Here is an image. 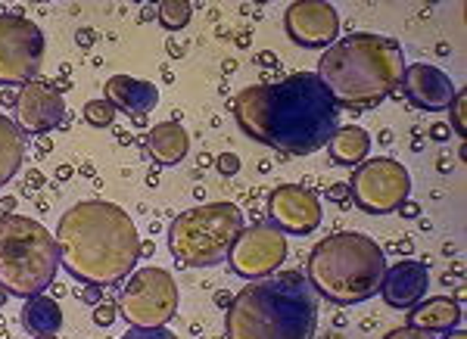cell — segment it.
Instances as JSON below:
<instances>
[{
    "label": "cell",
    "instance_id": "cell-1",
    "mask_svg": "<svg viewBox=\"0 0 467 339\" xmlns=\"http://www.w3.org/2000/svg\"><path fill=\"white\" fill-rule=\"evenodd\" d=\"M234 119L249 140L287 156H312L340 128V106L315 72H296L280 81L243 88Z\"/></svg>",
    "mask_w": 467,
    "mask_h": 339
},
{
    "label": "cell",
    "instance_id": "cell-2",
    "mask_svg": "<svg viewBox=\"0 0 467 339\" xmlns=\"http://www.w3.org/2000/svg\"><path fill=\"white\" fill-rule=\"evenodd\" d=\"M60 268L91 286L125 280L140 258V237L125 208L103 199L75 203L56 225Z\"/></svg>",
    "mask_w": 467,
    "mask_h": 339
},
{
    "label": "cell",
    "instance_id": "cell-3",
    "mask_svg": "<svg viewBox=\"0 0 467 339\" xmlns=\"http://www.w3.org/2000/svg\"><path fill=\"white\" fill-rule=\"evenodd\" d=\"M318 299L303 271H275L249 280L231 299L228 339H315Z\"/></svg>",
    "mask_w": 467,
    "mask_h": 339
},
{
    "label": "cell",
    "instance_id": "cell-4",
    "mask_svg": "<svg viewBox=\"0 0 467 339\" xmlns=\"http://www.w3.org/2000/svg\"><path fill=\"white\" fill-rule=\"evenodd\" d=\"M402 72H405V53L396 38L355 32L321 53L315 75L324 81L336 106L362 109L393 97L399 91Z\"/></svg>",
    "mask_w": 467,
    "mask_h": 339
},
{
    "label": "cell",
    "instance_id": "cell-5",
    "mask_svg": "<svg viewBox=\"0 0 467 339\" xmlns=\"http://www.w3.org/2000/svg\"><path fill=\"white\" fill-rule=\"evenodd\" d=\"M386 274V252L377 240L358 230H336L308 255V284L336 305H358L380 293Z\"/></svg>",
    "mask_w": 467,
    "mask_h": 339
},
{
    "label": "cell",
    "instance_id": "cell-6",
    "mask_svg": "<svg viewBox=\"0 0 467 339\" xmlns=\"http://www.w3.org/2000/svg\"><path fill=\"white\" fill-rule=\"evenodd\" d=\"M60 271L56 237L34 218L4 215L0 218V290L6 295H38L50 290Z\"/></svg>",
    "mask_w": 467,
    "mask_h": 339
},
{
    "label": "cell",
    "instance_id": "cell-7",
    "mask_svg": "<svg viewBox=\"0 0 467 339\" xmlns=\"http://www.w3.org/2000/svg\"><path fill=\"white\" fill-rule=\"evenodd\" d=\"M243 230V212L234 203L187 208L169 225V252L181 268H212L231 252Z\"/></svg>",
    "mask_w": 467,
    "mask_h": 339
},
{
    "label": "cell",
    "instance_id": "cell-8",
    "mask_svg": "<svg viewBox=\"0 0 467 339\" xmlns=\"http://www.w3.org/2000/svg\"><path fill=\"white\" fill-rule=\"evenodd\" d=\"M119 317L131 327H165L178 312V284L162 268H140L119 293Z\"/></svg>",
    "mask_w": 467,
    "mask_h": 339
},
{
    "label": "cell",
    "instance_id": "cell-9",
    "mask_svg": "<svg viewBox=\"0 0 467 339\" xmlns=\"http://www.w3.org/2000/svg\"><path fill=\"white\" fill-rule=\"evenodd\" d=\"M352 199L368 215H393L412 193V178L402 162L390 156H374L355 165L349 187Z\"/></svg>",
    "mask_w": 467,
    "mask_h": 339
},
{
    "label": "cell",
    "instance_id": "cell-10",
    "mask_svg": "<svg viewBox=\"0 0 467 339\" xmlns=\"http://www.w3.org/2000/svg\"><path fill=\"white\" fill-rule=\"evenodd\" d=\"M44 62V32L22 13H0V84H28Z\"/></svg>",
    "mask_w": 467,
    "mask_h": 339
},
{
    "label": "cell",
    "instance_id": "cell-11",
    "mask_svg": "<svg viewBox=\"0 0 467 339\" xmlns=\"http://www.w3.org/2000/svg\"><path fill=\"white\" fill-rule=\"evenodd\" d=\"M287 258V234L280 227L268 225H249L240 230L234 240L231 252H228V265L234 274L246 280H258L275 274Z\"/></svg>",
    "mask_w": 467,
    "mask_h": 339
},
{
    "label": "cell",
    "instance_id": "cell-12",
    "mask_svg": "<svg viewBox=\"0 0 467 339\" xmlns=\"http://www.w3.org/2000/svg\"><path fill=\"white\" fill-rule=\"evenodd\" d=\"M284 28L293 44L327 50L330 44H336L340 16H336L334 4H327V0H296V4L287 6Z\"/></svg>",
    "mask_w": 467,
    "mask_h": 339
},
{
    "label": "cell",
    "instance_id": "cell-13",
    "mask_svg": "<svg viewBox=\"0 0 467 339\" xmlns=\"http://www.w3.org/2000/svg\"><path fill=\"white\" fill-rule=\"evenodd\" d=\"M268 218L284 234L308 237L321 225V199L299 184H280L268 197Z\"/></svg>",
    "mask_w": 467,
    "mask_h": 339
},
{
    "label": "cell",
    "instance_id": "cell-14",
    "mask_svg": "<svg viewBox=\"0 0 467 339\" xmlns=\"http://www.w3.org/2000/svg\"><path fill=\"white\" fill-rule=\"evenodd\" d=\"M16 125L25 134H47L53 128L63 125V115H66V103H63V93L53 88L50 81H28L19 88L16 97Z\"/></svg>",
    "mask_w": 467,
    "mask_h": 339
},
{
    "label": "cell",
    "instance_id": "cell-15",
    "mask_svg": "<svg viewBox=\"0 0 467 339\" xmlns=\"http://www.w3.org/2000/svg\"><path fill=\"white\" fill-rule=\"evenodd\" d=\"M402 93L412 106H418L423 112H445L449 103L455 100L458 88L452 84V78L445 75L442 69L427 66V62H414V66H405L399 81Z\"/></svg>",
    "mask_w": 467,
    "mask_h": 339
},
{
    "label": "cell",
    "instance_id": "cell-16",
    "mask_svg": "<svg viewBox=\"0 0 467 339\" xmlns=\"http://www.w3.org/2000/svg\"><path fill=\"white\" fill-rule=\"evenodd\" d=\"M430 290V271L423 262L414 258H402L390 265L380 280V295L390 308H414L421 299H427Z\"/></svg>",
    "mask_w": 467,
    "mask_h": 339
},
{
    "label": "cell",
    "instance_id": "cell-17",
    "mask_svg": "<svg viewBox=\"0 0 467 339\" xmlns=\"http://www.w3.org/2000/svg\"><path fill=\"white\" fill-rule=\"evenodd\" d=\"M106 103H112L116 112H128V115H147L156 109L159 103V91L156 84L150 81H140V78H131V75H112L106 81Z\"/></svg>",
    "mask_w": 467,
    "mask_h": 339
},
{
    "label": "cell",
    "instance_id": "cell-18",
    "mask_svg": "<svg viewBox=\"0 0 467 339\" xmlns=\"http://www.w3.org/2000/svg\"><path fill=\"white\" fill-rule=\"evenodd\" d=\"M461 302L449 299V295H430L414 308H408V327L427 330V333H449L461 324Z\"/></svg>",
    "mask_w": 467,
    "mask_h": 339
},
{
    "label": "cell",
    "instance_id": "cell-19",
    "mask_svg": "<svg viewBox=\"0 0 467 339\" xmlns=\"http://www.w3.org/2000/svg\"><path fill=\"white\" fill-rule=\"evenodd\" d=\"M187 147H190V137L178 121H159V125L150 128L147 134V153L156 165H178L187 156Z\"/></svg>",
    "mask_w": 467,
    "mask_h": 339
},
{
    "label": "cell",
    "instance_id": "cell-20",
    "mask_svg": "<svg viewBox=\"0 0 467 339\" xmlns=\"http://www.w3.org/2000/svg\"><path fill=\"white\" fill-rule=\"evenodd\" d=\"M19 321H22V327L32 336H56L63 327V308H60V302L50 299L44 293L28 295L22 312H19Z\"/></svg>",
    "mask_w": 467,
    "mask_h": 339
},
{
    "label": "cell",
    "instance_id": "cell-21",
    "mask_svg": "<svg viewBox=\"0 0 467 339\" xmlns=\"http://www.w3.org/2000/svg\"><path fill=\"white\" fill-rule=\"evenodd\" d=\"M327 153L334 165H362L371 153V134L358 125H343L327 140Z\"/></svg>",
    "mask_w": 467,
    "mask_h": 339
},
{
    "label": "cell",
    "instance_id": "cell-22",
    "mask_svg": "<svg viewBox=\"0 0 467 339\" xmlns=\"http://www.w3.org/2000/svg\"><path fill=\"white\" fill-rule=\"evenodd\" d=\"M25 131L10 119L0 115V187L10 184L25 162Z\"/></svg>",
    "mask_w": 467,
    "mask_h": 339
},
{
    "label": "cell",
    "instance_id": "cell-23",
    "mask_svg": "<svg viewBox=\"0 0 467 339\" xmlns=\"http://www.w3.org/2000/svg\"><path fill=\"white\" fill-rule=\"evenodd\" d=\"M190 16L193 6L187 0H162V4H156V19H159L165 32H181L190 22Z\"/></svg>",
    "mask_w": 467,
    "mask_h": 339
},
{
    "label": "cell",
    "instance_id": "cell-24",
    "mask_svg": "<svg viewBox=\"0 0 467 339\" xmlns=\"http://www.w3.org/2000/svg\"><path fill=\"white\" fill-rule=\"evenodd\" d=\"M81 115L91 128H112L116 125V109H112V103H106V100H91V103H84Z\"/></svg>",
    "mask_w": 467,
    "mask_h": 339
},
{
    "label": "cell",
    "instance_id": "cell-25",
    "mask_svg": "<svg viewBox=\"0 0 467 339\" xmlns=\"http://www.w3.org/2000/svg\"><path fill=\"white\" fill-rule=\"evenodd\" d=\"M464 106H467V97H464V91H458L455 100L449 103V121H445L452 131L461 137V140L467 137V109H464Z\"/></svg>",
    "mask_w": 467,
    "mask_h": 339
},
{
    "label": "cell",
    "instance_id": "cell-26",
    "mask_svg": "<svg viewBox=\"0 0 467 339\" xmlns=\"http://www.w3.org/2000/svg\"><path fill=\"white\" fill-rule=\"evenodd\" d=\"M119 339H178V336L165 327H131V330H125Z\"/></svg>",
    "mask_w": 467,
    "mask_h": 339
},
{
    "label": "cell",
    "instance_id": "cell-27",
    "mask_svg": "<svg viewBox=\"0 0 467 339\" xmlns=\"http://www.w3.org/2000/svg\"><path fill=\"white\" fill-rule=\"evenodd\" d=\"M215 168H218L225 178H234L237 171H240V156H237V153H221L218 159H215Z\"/></svg>",
    "mask_w": 467,
    "mask_h": 339
},
{
    "label": "cell",
    "instance_id": "cell-28",
    "mask_svg": "<svg viewBox=\"0 0 467 339\" xmlns=\"http://www.w3.org/2000/svg\"><path fill=\"white\" fill-rule=\"evenodd\" d=\"M383 339H440V336L427 333V330H418V327H396V330H390Z\"/></svg>",
    "mask_w": 467,
    "mask_h": 339
},
{
    "label": "cell",
    "instance_id": "cell-29",
    "mask_svg": "<svg viewBox=\"0 0 467 339\" xmlns=\"http://www.w3.org/2000/svg\"><path fill=\"white\" fill-rule=\"evenodd\" d=\"M119 317V308H112V305H93V314H91V321L97 324V327H110L112 321Z\"/></svg>",
    "mask_w": 467,
    "mask_h": 339
},
{
    "label": "cell",
    "instance_id": "cell-30",
    "mask_svg": "<svg viewBox=\"0 0 467 339\" xmlns=\"http://www.w3.org/2000/svg\"><path fill=\"white\" fill-rule=\"evenodd\" d=\"M452 137V128L445 125V121H436V125H430V140H436V143H445Z\"/></svg>",
    "mask_w": 467,
    "mask_h": 339
},
{
    "label": "cell",
    "instance_id": "cell-31",
    "mask_svg": "<svg viewBox=\"0 0 467 339\" xmlns=\"http://www.w3.org/2000/svg\"><path fill=\"white\" fill-rule=\"evenodd\" d=\"M75 41H78V47H93V41H97V32H93V28H78L75 32Z\"/></svg>",
    "mask_w": 467,
    "mask_h": 339
},
{
    "label": "cell",
    "instance_id": "cell-32",
    "mask_svg": "<svg viewBox=\"0 0 467 339\" xmlns=\"http://www.w3.org/2000/svg\"><path fill=\"white\" fill-rule=\"evenodd\" d=\"M256 66H262V69H277V53H275V50H262V53L256 56Z\"/></svg>",
    "mask_w": 467,
    "mask_h": 339
},
{
    "label": "cell",
    "instance_id": "cell-33",
    "mask_svg": "<svg viewBox=\"0 0 467 339\" xmlns=\"http://www.w3.org/2000/svg\"><path fill=\"white\" fill-rule=\"evenodd\" d=\"M327 197L334 199V203H346V197H349V184H334L327 190Z\"/></svg>",
    "mask_w": 467,
    "mask_h": 339
},
{
    "label": "cell",
    "instance_id": "cell-34",
    "mask_svg": "<svg viewBox=\"0 0 467 339\" xmlns=\"http://www.w3.org/2000/svg\"><path fill=\"white\" fill-rule=\"evenodd\" d=\"M396 212L402 215V218H418V215H421V206H418V203H408V199H405V203H402Z\"/></svg>",
    "mask_w": 467,
    "mask_h": 339
},
{
    "label": "cell",
    "instance_id": "cell-35",
    "mask_svg": "<svg viewBox=\"0 0 467 339\" xmlns=\"http://www.w3.org/2000/svg\"><path fill=\"white\" fill-rule=\"evenodd\" d=\"M41 184H44V178H41L38 171H28V193H34Z\"/></svg>",
    "mask_w": 467,
    "mask_h": 339
},
{
    "label": "cell",
    "instance_id": "cell-36",
    "mask_svg": "<svg viewBox=\"0 0 467 339\" xmlns=\"http://www.w3.org/2000/svg\"><path fill=\"white\" fill-rule=\"evenodd\" d=\"M165 50H169V56H184V44H178V41H169Z\"/></svg>",
    "mask_w": 467,
    "mask_h": 339
},
{
    "label": "cell",
    "instance_id": "cell-37",
    "mask_svg": "<svg viewBox=\"0 0 467 339\" xmlns=\"http://www.w3.org/2000/svg\"><path fill=\"white\" fill-rule=\"evenodd\" d=\"M13 208H16V199H13V197L0 199V212H4V215H13Z\"/></svg>",
    "mask_w": 467,
    "mask_h": 339
},
{
    "label": "cell",
    "instance_id": "cell-38",
    "mask_svg": "<svg viewBox=\"0 0 467 339\" xmlns=\"http://www.w3.org/2000/svg\"><path fill=\"white\" fill-rule=\"evenodd\" d=\"M442 339H467V333H464V330H458V327H455V330H449V333H445Z\"/></svg>",
    "mask_w": 467,
    "mask_h": 339
},
{
    "label": "cell",
    "instance_id": "cell-39",
    "mask_svg": "<svg viewBox=\"0 0 467 339\" xmlns=\"http://www.w3.org/2000/svg\"><path fill=\"white\" fill-rule=\"evenodd\" d=\"M231 299H234V295H228V293H218V295H215V302H218V305H231Z\"/></svg>",
    "mask_w": 467,
    "mask_h": 339
},
{
    "label": "cell",
    "instance_id": "cell-40",
    "mask_svg": "<svg viewBox=\"0 0 467 339\" xmlns=\"http://www.w3.org/2000/svg\"><path fill=\"white\" fill-rule=\"evenodd\" d=\"M143 22H147V19H156V6H143Z\"/></svg>",
    "mask_w": 467,
    "mask_h": 339
},
{
    "label": "cell",
    "instance_id": "cell-41",
    "mask_svg": "<svg viewBox=\"0 0 467 339\" xmlns=\"http://www.w3.org/2000/svg\"><path fill=\"white\" fill-rule=\"evenodd\" d=\"M56 175H60V181H66V178H72V168H69V165H63V168L56 171Z\"/></svg>",
    "mask_w": 467,
    "mask_h": 339
},
{
    "label": "cell",
    "instance_id": "cell-42",
    "mask_svg": "<svg viewBox=\"0 0 467 339\" xmlns=\"http://www.w3.org/2000/svg\"><path fill=\"white\" fill-rule=\"evenodd\" d=\"M212 162V156H206V153H199V159H197V165H199V168H206V165H209Z\"/></svg>",
    "mask_w": 467,
    "mask_h": 339
},
{
    "label": "cell",
    "instance_id": "cell-43",
    "mask_svg": "<svg viewBox=\"0 0 467 339\" xmlns=\"http://www.w3.org/2000/svg\"><path fill=\"white\" fill-rule=\"evenodd\" d=\"M380 143H393V131H383V134H380Z\"/></svg>",
    "mask_w": 467,
    "mask_h": 339
},
{
    "label": "cell",
    "instance_id": "cell-44",
    "mask_svg": "<svg viewBox=\"0 0 467 339\" xmlns=\"http://www.w3.org/2000/svg\"><path fill=\"white\" fill-rule=\"evenodd\" d=\"M4 302H6V293H4V290H0V305H4Z\"/></svg>",
    "mask_w": 467,
    "mask_h": 339
},
{
    "label": "cell",
    "instance_id": "cell-45",
    "mask_svg": "<svg viewBox=\"0 0 467 339\" xmlns=\"http://www.w3.org/2000/svg\"><path fill=\"white\" fill-rule=\"evenodd\" d=\"M34 339H56V336H34Z\"/></svg>",
    "mask_w": 467,
    "mask_h": 339
}]
</instances>
